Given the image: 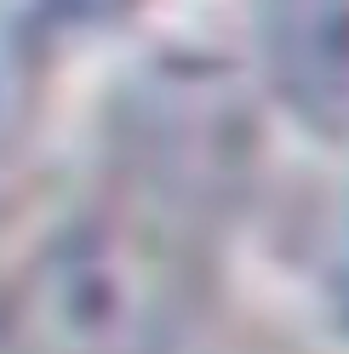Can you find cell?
Instances as JSON below:
<instances>
[{
	"mask_svg": "<svg viewBox=\"0 0 349 354\" xmlns=\"http://www.w3.org/2000/svg\"><path fill=\"white\" fill-rule=\"evenodd\" d=\"M195 308V263L138 212H80L0 292L6 354H166Z\"/></svg>",
	"mask_w": 349,
	"mask_h": 354,
	"instance_id": "1",
	"label": "cell"
},
{
	"mask_svg": "<svg viewBox=\"0 0 349 354\" xmlns=\"http://www.w3.org/2000/svg\"><path fill=\"white\" fill-rule=\"evenodd\" d=\"M258 46L280 103L321 138L349 143V6H269Z\"/></svg>",
	"mask_w": 349,
	"mask_h": 354,
	"instance_id": "2",
	"label": "cell"
},
{
	"mask_svg": "<svg viewBox=\"0 0 349 354\" xmlns=\"http://www.w3.org/2000/svg\"><path fill=\"white\" fill-rule=\"evenodd\" d=\"M29 92H35L29 52H24V40H17V29H6V24H0V149L17 138V126H24Z\"/></svg>",
	"mask_w": 349,
	"mask_h": 354,
	"instance_id": "3",
	"label": "cell"
},
{
	"mask_svg": "<svg viewBox=\"0 0 349 354\" xmlns=\"http://www.w3.org/2000/svg\"><path fill=\"white\" fill-rule=\"evenodd\" d=\"M315 257H321V297L332 303V315L349 326V201L326 217Z\"/></svg>",
	"mask_w": 349,
	"mask_h": 354,
	"instance_id": "4",
	"label": "cell"
}]
</instances>
